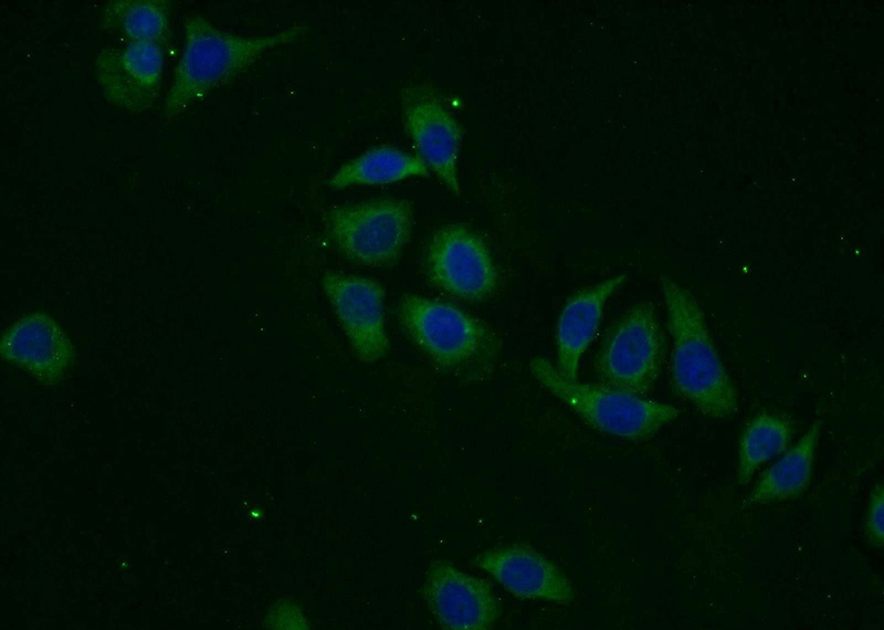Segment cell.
Returning a JSON list of instances; mask_svg holds the SVG:
<instances>
[{
    "instance_id": "obj_1",
    "label": "cell",
    "mask_w": 884,
    "mask_h": 630,
    "mask_svg": "<svg viewBox=\"0 0 884 630\" xmlns=\"http://www.w3.org/2000/svg\"><path fill=\"white\" fill-rule=\"evenodd\" d=\"M672 337L671 385L680 397L712 419L734 416L737 392L718 355L695 296L667 275L660 279Z\"/></svg>"
},
{
    "instance_id": "obj_2",
    "label": "cell",
    "mask_w": 884,
    "mask_h": 630,
    "mask_svg": "<svg viewBox=\"0 0 884 630\" xmlns=\"http://www.w3.org/2000/svg\"><path fill=\"white\" fill-rule=\"evenodd\" d=\"M185 43L161 118L171 122L200 103L212 90L246 71L266 50L297 40L303 25L265 36H240L214 27L199 14L185 19Z\"/></svg>"
},
{
    "instance_id": "obj_3",
    "label": "cell",
    "mask_w": 884,
    "mask_h": 630,
    "mask_svg": "<svg viewBox=\"0 0 884 630\" xmlns=\"http://www.w3.org/2000/svg\"><path fill=\"white\" fill-rule=\"evenodd\" d=\"M398 315L410 339L445 370L482 379L499 358L497 333L449 303L408 294L399 303Z\"/></svg>"
},
{
    "instance_id": "obj_4",
    "label": "cell",
    "mask_w": 884,
    "mask_h": 630,
    "mask_svg": "<svg viewBox=\"0 0 884 630\" xmlns=\"http://www.w3.org/2000/svg\"><path fill=\"white\" fill-rule=\"evenodd\" d=\"M529 368L541 386L589 426L620 439L648 440L680 414L670 403L602 384L566 379L547 358L532 359Z\"/></svg>"
},
{
    "instance_id": "obj_5",
    "label": "cell",
    "mask_w": 884,
    "mask_h": 630,
    "mask_svg": "<svg viewBox=\"0 0 884 630\" xmlns=\"http://www.w3.org/2000/svg\"><path fill=\"white\" fill-rule=\"evenodd\" d=\"M665 337L655 308L640 302L623 313L606 334L594 359L599 384L644 396L656 382Z\"/></svg>"
},
{
    "instance_id": "obj_6",
    "label": "cell",
    "mask_w": 884,
    "mask_h": 630,
    "mask_svg": "<svg viewBox=\"0 0 884 630\" xmlns=\"http://www.w3.org/2000/svg\"><path fill=\"white\" fill-rule=\"evenodd\" d=\"M411 206L380 198L332 208L325 216L329 239L349 260L369 266L394 264L412 229Z\"/></svg>"
},
{
    "instance_id": "obj_7",
    "label": "cell",
    "mask_w": 884,
    "mask_h": 630,
    "mask_svg": "<svg viewBox=\"0 0 884 630\" xmlns=\"http://www.w3.org/2000/svg\"><path fill=\"white\" fill-rule=\"evenodd\" d=\"M431 282L465 301H482L494 293L498 274L484 242L463 224L436 230L425 252Z\"/></svg>"
},
{
    "instance_id": "obj_8",
    "label": "cell",
    "mask_w": 884,
    "mask_h": 630,
    "mask_svg": "<svg viewBox=\"0 0 884 630\" xmlns=\"http://www.w3.org/2000/svg\"><path fill=\"white\" fill-rule=\"evenodd\" d=\"M404 128L419 158L455 195H460L457 159L462 130L430 87L406 86L401 93Z\"/></svg>"
},
{
    "instance_id": "obj_9",
    "label": "cell",
    "mask_w": 884,
    "mask_h": 630,
    "mask_svg": "<svg viewBox=\"0 0 884 630\" xmlns=\"http://www.w3.org/2000/svg\"><path fill=\"white\" fill-rule=\"evenodd\" d=\"M165 52L146 42L103 48L94 66L106 102L136 114L151 108L162 84Z\"/></svg>"
},
{
    "instance_id": "obj_10",
    "label": "cell",
    "mask_w": 884,
    "mask_h": 630,
    "mask_svg": "<svg viewBox=\"0 0 884 630\" xmlns=\"http://www.w3.org/2000/svg\"><path fill=\"white\" fill-rule=\"evenodd\" d=\"M3 360L45 386L60 384L75 361V348L59 322L36 311L15 319L2 334Z\"/></svg>"
},
{
    "instance_id": "obj_11",
    "label": "cell",
    "mask_w": 884,
    "mask_h": 630,
    "mask_svg": "<svg viewBox=\"0 0 884 630\" xmlns=\"http://www.w3.org/2000/svg\"><path fill=\"white\" fill-rule=\"evenodd\" d=\"M422 595L430 612L444 629L487 630L501 615L490 585L448 561L431 565Z\"/></svg>"
},
{
    "instance_id": "obj_12",
    "label": "cell",
    "mask_w": 884,
    "mask_h": 630,
    "mask_svg": "<svg viewBox=\"0 0 884 630\" xmlns=\"http://www.w3.org/2000/svg\"><path fill=\"white\" fill-rule=\"evenodd\" d=\"M322 284L357 356L367 363L382 358L389 349L382 287L367 277L336 273H326Z\"/></svg>"
},
{
    "instance_id": "obj_13",
    "label": "cell",
    "mask_w": 884,
    "mask_h": 630,
    "mask_svg": "<svg viewBox=\"0 0 884 630\" xmlns=\"http://www.w3.org/2000/svg\"><path fill=\"white\" fill-rule=\"evenodd\" d=\"M473 564L518 598L559 605H568L575 599V589L568 577L551 560L527 546L488 549Z\"/></svg>"
},
{
    "instance_id": "obj_14",
    "label": "cell",
    "mask_w": 884,
    "mask_h": 630,
    "mask_svg": "<svg viewBox=\"0 0 884 630\" xmlns=\"http://www.w3.org/2000/svg\"><path fill=\"white\" fill-rule=\"evenodd\" d=\"M625 279V274H617L578 291L565 303L555 330L556 369L564 378L577 380L580 360L599 329L604 304Z\"/></svg>"
},
{
    "instance_id": "obj_15",
    "label": "cell",
    "mask_w": 884,
    "mask_h": 630,
    "mask_svg": "<svg viewBox=\"0 0 884 630\" xmlns=\"http://www.w3.org/2000/svg\"><path fill=\"white\" fill-rule=\"evenodd\" d=\"M820 431L821 420L817 419L797 443L760 475L747 504L764 505L799 496L811 481Z\"/></svg>"
},
{
    "instance_id": "obj_16",
    "label": "cell",
    "mask_w": 884,
    "mask_h": 630,
    "mask_svg": "<svg viewBox=\"0 0 884 630\" xmlns=\"http://www.w3.org/2000/svg\"><path fill=\"white\" fill-rule=\"evenodd\" d=\"M171 3L166 0H112L102 9L99 24L129 42L170 46Z\"/></svg>"
},
{
    "instance_id": "obj_17",
    "label": "cell",
    "mask_w": 884,
    "mask_h": 630,
    "mask_svg": "<svg viewBox=\"0 0 884 630\" xmlns=\"http://www.w3.org/2000/svg\"><path fill=\"white\" fill-rule=\"evenodd\" d=\"M428 166L419 158L390 145L370 148L344 164L328 180V186H373L428 176Z\"/></svg>"
},
{
    "instance_id": "obj_18",
    "label": "cell",
    "mask_w": 884,
    "mask_h": 630,
    "mask_svg": "<svg viewBox=\"0 0 884 630\" xmlns=\"http://www.w3.org/2000/svg\"><path fill=\"white\" fill-rule=\"evenodd\" d=\"M792 435L790 421L781 416L765 412L753 418L738 444L737 484L746 485L764 463L783 453Z\"/></svg>"
},
{
    "instance_id": "obj_19",
    "label": "cell",
    "mask_w": 884,
    "mask_h": 630,
    "mask_svg": "<svg viewBox=\"0 0 884 630\" xmlns=\"http://www.w3.org/2000/svg\"><path fill=\"white\" fill-rule=\"evenodd\" d=\"M883 503V485L878 483L871 493L864 524L869 542L878 548L883 546L884 542Z\"/></svg>"
}]
</instances>
